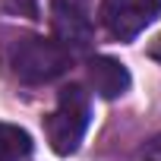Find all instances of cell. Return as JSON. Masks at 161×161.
<instances>
[{"instance_id":"obj_1","label":"cell","mask_w":161,"mask_h":161,"mask_svg":"<svg viewBox=\"0 0 161 161\" xmlns=\"http://www.w3.org/2000/svg\"><path fill=\"white\" fill-rule=\"evenodd\" d=\"M7 60H10V69H13V76L19 79V82H25V86H44V82L60 79L69 69L73 54L66 47H60L54 38L19 35L10 44Z\"/></svg>"},{"instance_id":"obj_2","label":"cell","mask_w":161,"mask_h":161,"mask_svg":"<svg viewBox=\"0 0 161 161\" xmlns=\"http://www.w3.org/2000/svg\"><path fill=\"white\" fill-rule=\"evenodd\" d=\"M89 117H92V101H89V92L82 86L60 89L57 108L51 111V117L44 123L51 148L57 155H73L89 130Z\"/></svg>"},{"instance_id":"obj_3","label":"cell","mask_w":161,"mask_h":161,"mask_svg":"<svg viewBox=\"0 0 161 161\" xmlns=\"http://www.w3.org/2000/svg\"><path fill=\"white\" fill-rule=\"evenodd\" d=\"M51 25L54 41L69 54H86L95 38L89 0H51Z\"/></svg>"},{"instance_id":"obj_4","label":"cell","mask_w":161,"mask_h":161,"mask_svg":"<svg viewBox=\"0 0 161 161\" xmlns=\"http://www.w3.org/2000/svg\"><path fill=\"white\" fill-rule=\"evenodd\" d=\"M101 25L117 41H133L161 16V0H101Z\"/></svg>"},{"instance_id":"obj_5","label":"cell","mask_w":161,"mask_h":161,"mask_svg":"<svg viewBox=\"0 0 161 161\" xmlns=\"http://www.w3.org/2000/svg\"><path fill=\"white\" fill-rule=\"evenodd\" d=\"M86 73H89L92 89H95L101 98H108V101H111V98H120V95L130 89V69H126L120 60L108 57V54L92 57L89 66H86Z\"/></svg>"},{"instance_id":"obj_6","label":"cell","mask_w":161,"mask_h":161,"mask_svg":"<svg viewBox=\"0 0 161 161\" xmlns=\"http://www.w3.org/2000/svg\"><path fill=\"white\" fill-rule=\"evenodd\" d=\"M32 155V136L13 123H0V161H22Z\"/></svg>"},{"instance_id":"obj_7","label":"cell","mask_w":161,"mask_h":161,"mask_svg":"<svg viewBox=\"0 0 161 161\" xmlns=\"http://www.w3.org/2000/svg\"><path fill=\"white\" fill-rule=\"evenodd\" d=\"M139 155H142V161H161V133L152 136V139L139 148Z\"/></svg>"},{"instance_id":"obj_8","label":"cell","mask_w":161,"mask_h":161,"mask_svg":"<svg viewBox=\"0 0 161 161\" xmlns=\"http://www.w3.org/2000/svg\"><path fill=\"white\" fill-rule=\"evenodd\" d=\"M7 7H10V10H16V13L35 16V0H7Z\"/></svg>"},{"instance_id":"obj_9","label":"cell","mask_w":161,"mask_h":161,"mask_svg":"<svg viewBox=\"0 0 161 161\" xmlns=\"http://www.w3.org/2000/svg\"><path fill=\"white\" fill-rule=\"evenodd\" d=\"M152 57H155V60H158V63H161V38H158V41H155V44H152Z\"/></svg>"}]
</instances>
